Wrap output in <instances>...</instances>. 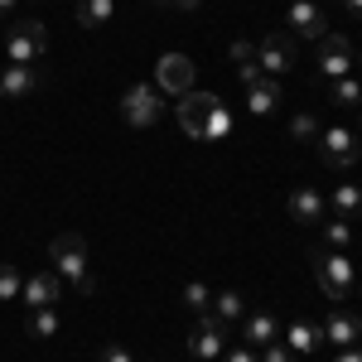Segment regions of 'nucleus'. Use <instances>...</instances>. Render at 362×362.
<instances>
[{
    "label": "nucleus",
    "instance_id": "nucleus-22",
    "mask_svg": "<svg viewBox=\"0 0 362 362\" xmlns=\"http://www.w3.org/2000/svg\"><path fill=\"white\" fill-rule=\"evenodd\" d=\"M58 329H63L58 309H29V319H25V334L29 338H58Z\"/></svg>",
    "mask_w": 362,
    "mask_h": 362
},
{
    "label": "nucleus",
    "instance_id": "nucleus-34",
    "mask_svg": "<svg viewBox=\"0 0 362 362\" xmlns=\"http://www.w3.org/2000/svg\"><path fill=\"white\" fill-rule=\"evenodd\" d=\"M348 15H353V20L362 25V0H348Z\"/></svg>",
    "mask_w": 362,
    "mask_h": 362
},
{
    "label": "nucleus",
    "instance_id": "nucleus-4",
    "mask_svg": "<svg viewBox=\"0 0 362 362\" xmlns=\"http://www.w3.org/2000/svg\"><path fill=\"white\" fill-rule=\"evenodd\" d=\"M165 112V97H160V87L155 83H131L126 87V97H121V116H126V126H136V131H150L155 121Z\"/></svg>",
    "mask_w": 362,
    "mask_h": 362
},
{
    "label": "nucleus",
    "instance_id": "nucleus-20",
    "mask_svg": "<svg viewBox=\"0 0 362 362\" xmlns=\"http://www.w3.org/2000/svg\"><path fill=\"white\" fill-rule=\"evenodd\" d=\"M208 314L223 319V324H237V319H247V295H237V290H218Z\"/></svg>",
    "mask_w": 362,
    "mask_h": 362
},
{
    "label": "nucleus",
    "instance_id": "nucleus-29",
    "mask_svg": "<svg viewBox=\"0 0 362 362\" xmlns=\"http://www.w3.org/2000/svg\"><path fill=\"white\" fill-rule=\"evenodd\" d=\"M218 362H261V358H256V348L237 343V348H223V358H218Z\"/></svg>",
    "mask_w": 362,
    "mask_h": 362
},
{
    "label": "nucleus",
    "instance_id": "nucleus-26",
    "mask_svg": "<svg viewBox=\"0 0 362 362\" xmlns=\"http://www.w3.org/2000/svg\"><path fill=\"white\" fill-rule=\"evenodd\" d=\"M184 305L194 309V314H208V309H213V290H208L203 280H189V285H184Z\"/></svg>",
    "mask_w": 362,
    "mask_h": 362
},
{
    "label": "nucleus",
    "instance_id": "nucleus-24",
    "mask_svg": "<svg viewBox=\"0 0 362 362\" xmlns=\"http://www.w3.org/2000/svg\"><path fill=\"white\" fill-rule=\"evenodd\" d=\"M324 242L334 251H348V242H353V223L348 218H324Z\"/></svg>",
    "mask_w": 362,
    "mask_h": 362
},
{
    "label": "nucleus",
    "instance_id": "nucleus-11",
    "mask_svg": "<svg viewBox=\"0 0 362 362\" xmlns=\"http://www.w3.org/2000/svg\"><path fill=\"white\" fill-rule=\"evenodd\" d=\"M256 63H261L266 78L290 73V68H295V39H290V34H266V39L256 44Z\"/></svg>",
    "mask_w": 362,
    "mask_h": 362
},
{
    "label": "nucleus",
    "instance_id": "nucleus-37",
    "mask_svg": "<svg viewBox=\"0 0 362 362\" xmlns=\"http://www.w3.org/2000/svg\"><path fill=\"white\" fill-rule=\"evenodd\" d=\"M358 68H362V54H358Z\"/></svg>",
    "mask_w": 362,
    "mask_h": 362
},
{
    "label": "nucleus",
    "instance_id": "nucleus-17",
    "mask_svg": "<svg viewBox=\"0 0 362 362\" xmlns=\"http://www.w3.org/2000/svg\"><path fill=\"white\" fill-rule=\"evenodd\" d=\"M276 338H280L276 314L256 309V314H247V319H242V343H247V348H256V353H261V348H266V343H276Z\"/></svg>",
    "mask_w": 362,
    "mask_h": 362
},
{
    "label": "nucleus",
    "instance_id": "nucleus-23",
    "mask_svg": "<svg viewBox=\"0 0 362 362\" xmlns=\"http://www.w3.org/2000/svg\"><path fill=\"white\" fill-rule=\"evenodd\" d=\"M329 102H334V107H358V112H362V78L348 73V78L329 83Z\"/></svg>",
    "mask_w": 362,
    "mask_h": 362
},
{
    "label": "nucleus",
    "instance_id": "nucleus-5",
    "mask_svg": "<svg viewBox=\"0 0 362 362\" xmlns=\"http://www.w3.org/2000/svg\"><path fill=\"white\" fill-rule=\"evenodd\" d=\"M44 49H49L44 20H15L10 34H5V58H10V63H39Z\"/></svg>",
    "mask_w": 362,
    "mask_h": 362
},
{
    "label": "nucleus",
    "instance_id": "nucleus-28",
    "mask_svg": "<svg viewBox=\"0 0 362 362\" xmlns=\"http://www.w3.org/2000/svg\"><path fill=\"white\" fill-rule=\"evenodd\" d=\"M256 358H261V362H300L295 353H290V348H285V343H280V338H276V343H266Z\"/></svg>",
    "mask_w": 362,
    "mask_h": 362
},
{
    "label": "nucleus",
    "instance_id": "nucleus-18",
    "mask_svg": "<svg viewBox=\"0 0 362 362\" xmlns=\"http://www.w3.org/2000/svg\"><path fill=\"white\" fill-rule=\"evenodd\" d=\"M247 107H251V116H271V112L280 107V83H276V78L251 83V87H247Z\"/></svg>",
    "mask_w": 362,
    "mask_h": 362
},
{
    "label": "nucleus",
    "instance_id": "nucleus-25",
    "mask_svg": "<svg viewBox=\"0 0 362 362\" xmlns=\"http://www.w3.org/2000/svg\"><path fill=\"white\" fill-rule=\"evenodd\" d=\"M20 290H25V276H20V266L0 261V305H5V300H20Z\"/></svg>",
    "mask_w": 362,
    "mask_h": 362
},
{
    "label": "nucleus",
    "instance_id": "nucleus-10",
    "mask_svg": "<svg viewBox=\"0 0 362 362\" xmlns=\"http://www.w3.org/2000/svg\"><path fill=\"white\" fill-rule=\"evenodd\" d=\"M39 87H44L39 63H10V68H0V97L5 102H29V97H39Z\"/></svg>",
    "mask_w": 362,
    "mask_h": 362
},
{
    "label": "nucleus",
    "instance_id": "nucleus-32",
    "mask_svg": "<svg viewBox=\"0 0 362 362\" xmlns=\"http://www.w3.org/2000/svg\"><path fill=\"white\" fill-rule=\"evenodd\" d=\"M97 362H136V358H131V348H121V343H107Z\"/></svg>",
    "mask_w": 362,
    "mask_h": 362
},
{
    "label": "nucleus",
    "instance_id": "nucleus-13",
    "mask_svg": "<svg viewBox=\"0 0 362 362\" xmlns=\"http://www.w3.org/2000/svg\"><path fill=\"white\" fill-rule=\"evenodd\" d=\"M285 208H290V218H295V223H305V227H319L324 218H329V198L319 194L314 184H300V189H290Z\"/></svg>",
    "mask_w": 362,
    "mask_h": 362
},
{
    "label": "nucleus",
    "instance_id": "nucleus-21",
    "mask_svg": "<svg viewBox=\"0 0 362 362\" xmlns=\"http://www.w3.org/2000/svg\"><path fill=\"white\" fill-rule=\"evenodd\" d=\"M329 208H334V218H348V223H353L362 213V189L358 184H338L334 194H329Z\"/></svg>",
    "mask_w": 362,
    "mask_h": 362
},
{
    "label": "nucleus",
    "instance_id": "nucleus-8",
    "mask_svg": "<svg viewBox=\"0 0 362 362\" xmlns=\"http://www.w3.org/2000/svg\"><path fill=\"white\" fill-rule=\"evenodd\" d=\"M319 155L329 169H348L362 160V140L348 126H329V131H319Z\"/></svg>",
    "mask_w": 362,
    "mask_h": 362
},
{
    "label": "nucleus",
    "instance_id": "nucleus-14",
    "mask_svg": "<svg viewBox=\"0 0 362 362\" xmlns=\"http://www.w3.org/2000/svg\"><path fill=\"white\" fill-rule=\"evenodd\" d=\"M155 87H160V92H174V97L194 92V58L165 54V58H160V68H155Z\"/></svg>",
    "mask_w": 362,
    "mask_h": 362
},
{
    "label": "nucleus",
    "instance_id": "nucleus-19",
    "mask_svg": "<svg viewBox=\"0 0 362 362\" xmlns=\"http://www.w3.org/2000/svg\"><path fill=\"white\" fill-rule=\"evenodd\" d=\"M116 20V0H78V25L83 29H107Z\"/></svg>",
    "mask_w": 362,
    "mask_h": 362
},
{
    "label": "nucleus",
    "instance_id": "nucleus-35",
    "mask_svg": "<svg viewBox=\"0 0 362 362\" xmlns=\"http://www.w3.org/2000/svg\"><path fill=\"white\" fill-rule=\"evenodd\" d=\"M20 0H0V20H10V10H15Z\"/></svg>",
    "mask_w": 362,
    "mask_h": 362
},
{
    "label": "nucleus",
    "instance_id": "nucleus-36",
    "mask_svg": "<svg viewBox=\"0 0 362 362\" xmlns=\"http://www.w3.org/2000/svg\"><path fill=\"white\" fill-rule=\"evenodd\" d=\"M169 5H179V10H198L203 0H169Z\"/></svg>",
    "mask_w": 362,
    "mask_h": 362
},
{
    "label": "nucleus",
    "instance_id": "nucleus-33",
    "mask_svg": "<svg viewBox=\"0 0 362 362\" xmlns=\"http://www.w3.org/2000/svg\"><path fill=\"white\" fill-rule=\"evenodd\" d=\"M334 362H362V343H353V348H338Z\"/></svg>",
    "mask_w": 362,
    "mask_h": 362
},
{
    "label": "nucleus",
    "instance_id": "nucleus-9",
    "mask_svg": "<svg viewBox=\"0 0 362 362\" xmlns=\"http://www.w3.org/2000/svg\"><path fill=\"white\" fill-rule=\"evenodd\" d=\"M285 25H290V39H309V44H319V39L329 34V20H324L319 0H290Z\"/></svg>",
    "mask_w": 362,
    "mask_h": 362
},
{
    "label": "nucleus",
    "instance_id": "nucleus-30",
    "mask_svg": "<svg viewBox=\"0 0 362 362\" xmlns=\"http://www.w3.org/2000/svg\"><path fill=\"white\" fill-rule=\"evenodd\" d=\"M227 54H232V63H256V44H251V39H237Z\"/></svg>",
    "mask_w": 362,
    "mask_h": 362
},
{
    "label": "nucleus",
    "instance_id": "nucleus-16",
    "mask_svg": "<svg viewBox=\"0 0 362 362\" xmlns=\"http://www.w3.org/2000/svg\"><path fill=\"white\" fill-rule=\"evenodd\" d=\"M280 338H285V348H290L295 358H305V353H319V348H324V324H309V319H300V324L280 329Z\"/></svg>",
    "mask_w": 362,
    "mask_h": 362
},
{
    "label": "nucleus",
    "instance_id": "nucleus-31",
    "mask_svg": "<svg viewBox=\"0 0 362 362\" xmlns=\"http://www.w3.org/2000/svg\"><path fill=\"white\" fill-rule=\"evenodd\" d=\"M266 73H261V63H237V83L242 87H251V83H261Z\"/></svg>",
    "mask_w": 362,
    "mask_h": 362
},
{
    "label": "nucleus",
    "instance_id": "nucleus-2",
    "mask_svg": "<svg viewBox=\"0 0 362 362\" xmlns=\"http://www.w3.org/2000/svg\"><path fill=\"white\" fill-rule=\"evenodd\" d=\"M49 261H54L58 280H68L78 295H92V271H87V242L78 237V232H63V237H54V247H49Z\"/></svg>",
    "mask_w": 362,
    "mask_h": 362
},
{
    "label": "nucleus",
    "instance_id": "nucleus-3",
    "mask_svg": "<svg viewBox=\"0 0 362 362\" xmlns=\"http://www.w3.org/2000/svg\"><path fill=\"white\" fill-rule=\"evenodd\" d=\"M309 261H314V280H319V290H324L334 305H338V300H348V290H353V261H348V251L324 247V251H314Z\"/></svg>",
    "mask_w": 362,
    "mask_h": 362
},
{
    "label": "nucleus",
    "instance_id": "nucleus-15",
    "mask_svg": "<svg viewBox=\"0 0 362 362\" xmlns=\"http://www.w3.org/2000/svg\"><path fill=\"white\" fill-rule=\"evenodd\" d=\"M324 343H334V348H353V343H362V319L348 314V309H334V314L324 319Z\"/></svg>",
    "mask_w": 362,
    "mask_h": 362
},
{
    "label": "nucleus",
    "instance_id": "nucleus-6",
    "mask_svg": "<svg viewBox=\"0 0 362 362\" xmlns=\"http://www.w3.org/2000/svg\"><path fill=\"white\" fill-rule=\"evenodd\" d=\"M227 343H232V324L213 319V314H198L194 319V329H189V353H194L198 362H218Z\"/></svg>",
    "mask_w": 362,
    "mask_h": 362
},
{
    "label": "nucleus",
    "instance_id": "nucleus-27",
    "mask_svg": "<svg viewBox=\"0 0 362 362\" xmlns=\"http://www.w3.org/2000/svg\"><path fill=\"white\" fill-rule=\"evenodd\" d=\"M319 131H324V126H319V116H314V112H300L295 121H290V136H295V140H319Z\"/></svg>",
    "mask_w": 362,
    "mask_h": 362
},
{
    "label": "nucleus",
    "instance_id": "nucleus-39",
    "mask_svg": "<svg viewBox=\"0 0 362 362\" xmlns=\"http://www.w3.org/2000/svg\"><path fill=\"white\" fill-rule=\"evenodd\" d=\"M34 5H39V0H34Z\"/></svg>",
    "mask_w": 362,
    "mask_h": 362
},
{
    "label": "nucleus",
    "instance_id": "nucleus-7",
    "mask_svg": "<svg viewBox=\"0 0 362 362\" xmlns=\"http://www.w3.org/2000/svg\"><path fill=\"white\" fill-rule=\"evenodd\" d=\"M353 63H358V54H353V44H348L343 34H324V39L314 44V68H319V78H329V83L348 78Z\"/></svg>",
    "mask_w": 362,
    "mask_h": 362
},
{
    "label": "nucleus",
    "instance_id": "nucleus-1",
    "mask_svg": "<svg viewBox=\"0 0 362 362\" xmlns=\"http://www.w3.org/2000/svg\"><path fill=\"white\" fill-rule=\"evenodd\" d=\"M174 116H179L184 136H194V140H223L227 131H232L227 107L213 97V92H184L179 107H174Z\"/></svg>",
    "mask_w": 362,
    "mask_h": 362
},
{
    "label": "nucleus",
    "instance_id": "nucleus-12",
    "mask_svg": "<svg viewBox=\"0 0 362 362\" xmlns=\"http://www.w3.org/2000/svg\"><path fill=\"white\" fill-rule=\"evenodd\" d=\"M20 300H25L29 309H54L58 300H63V280H58L54 266H49V271H29V276H25V290H20Z\"/></svg>",
    "mask_w": 362,
    "mask_h": 362
},
{
    "label": "nucleus",
    "instance_id": "nucleus-38",
    "mask_svg": "<svg viewBox=\"0 0 362 362\" xmlns=\"http://www.w3.org/2000/svg\"><path fill=\"white\" fill-rule=\"evenodd\" d=\"M160 5H169V0H160Z\"/></svg>",
    "mask_w": 362,
    "mask_h": 362
}]
</instances>
